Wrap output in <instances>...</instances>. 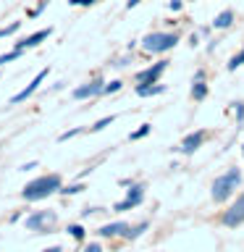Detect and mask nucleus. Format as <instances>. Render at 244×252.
<instances>
[{
	"instance_id": "nucleus-20",
	"label": "nucleus",
	"mask_w": 244,
	"mask_h": 252,
	"mask_svg": "<svg viewBox=\"0 0 244 252\" xmlns=\"http://www.w3.org/2000/svg\"><path fill=\"white\" fill-rule=\"evenodd\" d=\"M21 55V50H11V53H5V55H0V66H5L8 61H16Z\"/></svg>"
},
{
	"instance_id": "nucleus-14",
	"label": "nucleus",
	"mask_w": 244,
	"mask_h": 252,
	"mask_svg": "<svg viewBox=\"0 0 244 252\" xmlns=\"http://www.w3.org/2000/svg\"><path fill=\"white\" fill-rule=\"evenodd\" d=\"M231 21H234V13L231 11H223V13H218L215 16V29H226V27H231Z\"/></svg>"
},
{
	"instance_id": "nucleus-5",
	"label": "nucleus",
	"mask_w": 244,
	"mask_h": 252,
	"mask_svg": "<svg viewBox=\"0 0 244 252\" xmlns=\"http://www.w3.org/2000/svg\"><path fill=\"white\" fill-rule=\"evenodd\" d=\"M223 223H226V226H239V223H244V192H242L239 200H236L231 208L223 213Z\"/></svg>"
},
{
	"instance_id": "nucleus-17",
	"label": "nucleus",
	"mask_w": 244,
	"mask_h": 252,
	"mask_svg": "<svg viewBox=\"0 0 244 252\" xmlns=\"http://www.w3.org/2000/svg\"><path fill=\"white\" fill-rule=\"evenodd\" d=\"M239 66H244V50H242V53H236L234 58L228 61V71H236Z\"/></svg>"
},
{
	"instance_id": "nucleus-22",
	"label": "nucleus",
	"mask_w": 244,
	"mask_h": 252,
	"mask_svg": "<svg viewBox=\"0 0 244 252\" xmlns=\"http://www.w3.org/2000/svg\"><path fill=\"white\" fill-rule=\"evenodd\" d=\"M82 189H84L82 184H74V187H66V189H58V192H61V194H76V192H82Z\"/></svg>"
},
{
	"instance_id": "nucleus-21",
	"label": "nucleus",
	"mask_w": 244,
	"mask_h": 252,
	"mask_svg": "<svg viewBox=\"0 0 244 252\" xmlns=\"http://www.w3.org/2000/svg\"><path fill=\"white\" fill-rule=\"evenodd\" d=\"M68 234L74 236V239H84V228L82 226H68Z\"/></svg>"
},
{
	"instance_id": "nucleus-18",
	"label": "nucleus",
	"mask_w": 244,
	"mask_h": 252,
	"mask_svg": "<svg viewBox=\"0 0 244 252\" xmlns=\"http://www.w3.org/2000/svg\"><path fill=\"white\" fill-rule=\"evenodd\" d=\"M145 228H147V223H139L137 228H126L123 236H126V239H137V236H139L142 231H145Z\"/></svg>"
},
{
	"instance_id": "nucleus-30",
	"label": "nucleus",
	"mask_w": 244,
	"mask_h": 252,
	"mask_svg": "<svg viewBox=\"0 0 244 252\" xmlns=\"http://www.w3.org/2000/svg\"><path fill=\"white\" fill-rule=\"evenodd\" d=\"M242 153H244V147H242Z\"/></svg>"
},
{
	"instance_id": "nucleus-19",
	"label": "nucleus",
	"mask_w": 244,
	"mask_h": 252,
	"mask_svg": "<svg viewBox=\"0 0 244 252\" xmlns=\"http://www.w3.org/2000/svg\"><path fill=\"white\" fill-rule=\"evenodd\" d=\"M113 121H116L113 116H105V118H100V121L92 126V131H100V129H105V126H108V124H113Z\"/></svg>"
},
{
	"instance_id": "nucleus-16",
	"label": "nucleus",
	"mask_w": 244,
	"mask_h": 252,
	"mask_svg": "<svg viewBox=\"0 0 244 252\" xmlns=\"http://www.w3.org/2000/svg\"><path fill=\"white\" fill-rule=\"evenodd\" d=\"M150 129H152L150 124H142L137 131H131V134H129V139H142V137H147V134H150Z\"/></svg>"
},
{
	"instance_id": "nucleus-15",
	"label": "nucleus",
	"mask_w": 244,
	"mask_h": 252,
	"mask_svg": "<svg viewBox=\"0 0 244 252\" xmlns=\"http://www.w3.org/2000/svg\"><path fill=\"white\" fill-rule=\"evenodd\" d=\"M192 94H194V100H202L205 94H208V87H205V82H202V71L197 74V82L192 87Z\"/></svg>"
},
{
	"instance_id": "nucleus-6",
	"label": "nucleus",
	"mask_w": 244,
	"mask_h": 252,
	"mask_svg": "<svg viewBox=\"0 0 244 252\" xmlns=\"http://www.w3.org/2000/svg\"><path fill=\"white\" fill-rule=\"evenodd\" d=\"M55 223V213L53 210H39V213H34V216H29L27 218V228H31V231H34V228H47V226H53Z\"/></svg>"
},
{
	"instance_id": "nucleus-12",
	"label": "nucleus",
	"mask_w": 244,
	"mask_h": 252,
	"mask_svg": "<svg viewBox=\"0 0 244 252\" xmlns=\"http://www.w3.org/2000/svg\"><path fill=\"white\" fill-rule=\"evenodd\" d=\"M165 92V87L163 84H155V82H142L137 87V94L139 97H150V94H163Z\"/></svg>"
},
{
	"instance_id": "nucleus-23",
	"label": "nucleus",
	"mask_w": 244,
	"mask_h": 252,
	"mask_svg": "<svg viewBox=\"0 0 244 252\" xmlns=\"http://www.w3.org/2000/svg\"><path fill=\"white\" fill-rule=\"evenodd\" d=\"M121 90V82H110V84H102V92H118Z\"/></svg>"
},
{
	"instance_id": "nucleus-10",
	"label": "nucleus",
	"mask_w": 244,
	"mask_h": 252,
	"mask_svg": "<svg viewBox=\"0 0 244 252\" xmlns=\"http://www.w3.org/2000/svg\"><path fill=\"white\" fill-rule=\"evenodd\" d=\"M50 27L47 29H39V32H34V34H29L27 39H21V42H16V50H27V47H37L39 42H42V39H47L50 37Z\"/></svg>"
},
{
	"instance_id": "nucleus-7",
	"label": "nucleus",
	"mask_w": 244,
	"mask_h": 252,
	"mask_svg": "<svg viewBox=\"0 0 244 252\" xmlns=\"http://www.w3.org/2000/svg\"><path fill=\"white\" fill-rule=\"evenodd\" d=\"M102 79H92V82H87V84H82V87H76L74 90V97L76 100H84V97H94V94H100L102 92Z\"/></svg>"
},
{
	"instance_id": "nucleus-13",
	"label": "nucleus",
	"mask_w": 244,
	"mask_h": 252,
	"mask_svg": "<svg viewBox=\"0 0 244 252\" xmlns=\"http://www.w3.org/2000/svg\"><path fill=\"white\" fill-rule=\"evenodd\" d=\"M126 228H129V226H126L123 220H116V223H108V226H102L97 234H100V236H118V234H123Z\"/></svg>"
},
{
	"instance_id": "nucleus-26",
	"label": "nucleus",
	"mask_w": 244,
	"mask_h": 252,
	"mask_svg": "<svg viewBox=\"0 0 244 252\" xmlns=\"http://www.w3.org/2000/svg\"><path fill=\"white\" fill-rule=\"evenodd\" d=\"M87 252H102V247H100V244H90V247H87Z\"/></svg>"
},
{
	"instance_id": "nucleus-1",
	"label": "nucleus",
	"mask_w": 244,
	"mask_h": 252,
	"mask_svg": "<svg viewBox=\"0 0 244 252\" xmlns=\"http://www.w3.org/2000/svg\"><path fill=\"white\" fill-rule=\"evenodd\" d=\"M58 189H61V176L58 173H47V176H39L34 181H29L21 194H24V200L34 202V200H45L47 194L58 192Z\"/></svg>"
},
{
	"instance_id": "nucleus-11",
	"label": "nucleus",
	"mask_w": 244,
	"mask_h": 252,
	"mask_svg": "<svg viewBox=\"0 0 244 252\" xmlns=\"http://www.w3.org/2000/svg\"><path fill=\"white\" fill-rule=\"evenodd\" d=\"M202 139H205V131H194V134H189V137L184 139V142H181V153H194V150L197 147H200L202 145Z\"/></svg>"
},
{
	"instance_id": "nucleus-29",
	"label": "nucleus",
	"mask_w": 244,
	"mask_h": 252,
	"mask_svg": "<svg viewBox=\"0 0 244 252\" xmlns=\"http://www.w3.org/2000/svg\"><path fill=\"white\" fill-rule=\"evenodd\" d=\"M45 252H61V247H50V250H45Z\"/></svg>"
},
{
	"instance_id": "nucleus-9",
	"label": "nucleus",
	"mask_w": 244,
	"mask_h": 252,
	"mask_svg": "<svg viewBox=\"0 0 244 252\" xmlns=\"http://www.w3.org/2000/svg\"><path fill=\"white\" fill-rule=\"evenodd\" d=\"M165 68H168V61L155 63V66H150V68H145V71H139V74H137V82H157V76H160Z\"/></svg>"
},
{
	"instance_id": "nucleus-28",
	"label": "nucleus",
	"mask_w": 244,
	"mask_h": 252,
	"mask_svg": "<svg viewBox=\"0 0 244 252\" xmlns=\"http://www.w3.org/2000/svg\"><path fill=\"white\" fill-rule=\"evenodd\" d=\"M134 5H139V0H129V3H126V8H129V11H131Z\"/></svg>"
},
{
	"instance_id": "nucleus-8",
	"label": "nucleus",
	"mask_w": 244,
	"mask_h": 252,
	"mask_svg": "<svg viewBox=\"0 0 244 252\" xmlns=\"http://www.w3.org/2000/svg\"><path fill=\"white\" fill-rule=\"evenodd\" d=\"M45 76H47V68H42V71H39V74H37L34 79H31V84L27 87V90H21L19 94H13V97H11V105H16V102H24L27 97H31V94L37 92V87L42 84V79H45Z\"/></svg>"
},
{
	"instance_id": "nucleus-27",
	"label": "nucleus",
	"mask_w": 244,
	"mask_h": 252,
	"mask_svg": "<svg viewBox=\"0 0 244 252\" xmlns=\"http://www.w3.org/2000/svg\"><path fill=\"white\" fill-rule=\"evenodd\" d=\"M181 8V0H171V11H179Z\"/></svg>"
},
{
	"instance_id": "nucleus-2",
	"label": "nucleus",
	"mask_w": 244,
	"mask_h": 252,
	"mask_svg": "<svg viewBox=\"0 0 244 252\" xmlns=\"http://www.w3.org/2000/svg\"><path fill=\"white\" fill-rule=\"evenodd\" d=\"M239 184H242L239 168H228L223 176H218L215 181H213V200H215V202L228 200V197L236 192V187H239Z\"/></svg>"
},
{
	"instance_id": "nucleus-24",
	"label": "nucleus",
	"mask_w": 244,
	"mask_h": 252,
	"mask_svg": "<svg viewBox=\"0 0 244 252\" xmlns=\"http://www.w3.org/2000/svg\"><path fill=\"white\" fill-rule=\"evenodd\" d=\"M79 131H82V129H71V131H66V134H61V137H58V142H66V139H71V137H76Z\"/></svg>"
},
{
	"instance_id": "nucleus-3",
	"label": "nucleus",
	"mask_w": 244,
	"mask_h": 252,
	"mask_svg": "<svg viewBox=\"0 0 244 252\" xmlns=\"http://www.w3.org/2000/svg\"><path fill=\"white\" fill-rule=\"evenodd\" d=\"M179 37L176 34H168V32H152L142 39V50L145 53H165L171 47H176Z\"/></svg>"
},
{
	"instance_id": "nucleus-4",
	"label": "nucleus",
	"mask_w": 244,
	"mask_h": 252,
	"mask_svg": "<svg viewBox=\"0 0 244 252\" xmlns=\"http://www.w3.org/2000/svg\"><path fill=\"white\" fill-rule=\"evenodd\" d=\"M142 200H145V187H142V184H134V187L129 189V194H126V200L116 202V205H113V210H118V213L131 210V208H137Z\"/></svg>"
},
{
	"instance_id": "nucleus-25",
	"label": "nucleus",
	"mask_w": 244,
	"mask_h": 252,
	"mask_svg": "<svg viewBox=\"0 0 244 252\" xmlns=\"http://www.w3.org/2000/svg\"><path fill=\"white\" fill-rule=\"evenodd\" d=\"M71 5H92V3H97V0H68Z\"/></svg>"
}]
</instances>
